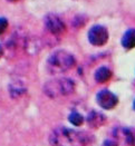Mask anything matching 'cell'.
Segmentation results:
<instances>
[{
	"mask_svg": "<svg viewBox=\"0 0 135 146\" xmlns=\"http://www.w3.org/2000/svg\"><path fill=\"white\" fill-rule=\"evenodd\" d=\"M49 142L53 145H85L94 142V136L67 127H58L50 134Z\"/></svg>",
	"mask_w": 135,
	"mask_h": 146,
	"instance_id": "obj_1",
	"label": "cell"
},
{
	"mask_svg": "<svg viewBox=\"0 0 135 146\" xmlns=\"http://www.w3.org/2000/svg\"><path fill=\"white\" fill-rule=\"evenodd\" d=\"M75 65H76L75 57L72 54L64 50H58L54 52L47 60V68L49 73L54 75L66 73L70 70Z\"/></svg>",
	"mask_w": 135,
	"mask_h": 146,
	"instance_id": "obj_2",
	"label": "cell"
},
{
	"mask_svg": "<svg viewBox=\"0 0 135 146\" xmlns=\"http://www.w3.org/2000/svg\"><path fill=\"white\" fill-rule=\"evenodd\" d=\"M75 90V84L73 80L68 78H61L46 84L45 92L50 97H59V96H67L73 94Z\"/></svg>",
	"mask_w": 135,
	"mask_h": 146,
	"instance_id": "obj_3",
	"label": "cell"
},
{
	"mask_svg": "<svg viewBox=\"0 0 135 146\" xmlns=\"http://www.w3.org/2000/svg\"><path fill=\"white\" fill-rule=\"evenodd\" d=\"M114 144L135 145V128L133 127H116L113 131Z\"/></svg>",
	"mask_w": 135,
	"mask_h": 146,
	"instance_id": "obj_4",
	"label": "cell"
},
{
	"mask_svg": "<svg viewBox=\"0 0 135 146\" xmlns=\"http://www.w3.org/2000/svg\"><path fill=\"white\" fill-rule=\"evenodd\" d=\"M88 40L93 46H104L108 41V31L104 26L96 25L88 31Z\"/></svg>",
	"mask_w": 135,
	"mask_h": 146,
	"instance_id": "obj_5",
	"label": "cell"
},
{
	"mask_svg": "<svg viewBox=\"0 0 135 146\" xmlns=\"http://www.w3.org/2000/svg\"><path fill=\"white\" fill-rule=\"evenodd\" d=\"M45 27L50 34L53 35H61L66 31V25L64 21L56 15L50 13L45 18Z\"/></svg>",
	"mask_w": 135,
	"mask_h": 146,
	"instance_id": "obj_6",
	"label": "cell"
},
{
	"mask_svg": "<svg viewBox=\"0 0 135 146\" xmlns=\"http://www.w3.org/2000/svg\"><path fill=\"white\" fill-rule=\"evenodd\" d=\"M96 102H97L98 105L104 110H113L117 105L118 98L110 90L104 89V90L98 92L97 96H96Z\"/></svg>",
	"mask_w": 135,
	"mask_h": 146,
	"instance_id": "obj_7",
	"label": "cell"
},
{
	"mask_svg": "<svg viewBox=\"0 0 135 146\" xmlns=\"http://www.w3.org/2000/svg\"><path fill=\"white\" fill-rule=\"evenodd\" d=\"M86 122L88 124V126L90 128H95L97 129L100 126H103L105 123H106V116L102 113H99L97 110H92L87 118H86Z\"/></svg>",
	"mask_w": 135,
	"mask_h": 146,
	"instance_id": "obj_8",
	"label": "cell"
},
{
	"mask_svg": "<svg viewBox=\"0 0 135 146\" xmlns=\"http://www.w3.org/2000/svg\"><path fill=\"white\" fill-rule=\"evenodd\" d=\"M112 76H113L112 70H110L108 67H105V66L99 67L97 70L95 72V75H94L95 80L97 83H99V84H103V83L108 82L110 78H112Z\"/></svg>",
	"mask_w": 135,
	"mask_h": 146,
	"instance_id": "obj_9",
	"label": "cell"
},
{
	"mask_svg": "<svg viewBox=\"0 0 135 146\" xmlns=\"http://www.w3.org/2000/svg\"><path fill=\"white\" fill-rule=\"evenodd\" d=\"M122 46L125 49L135 48V29H128L122 38Z\"/></svg>",
	"mask_w": 135,
	"mask_h": 146,
	"instance_id": "obj_10",
	"label": "cell"
},
{
	"mask_svg": "<svg viewBox=\"0 0 135 146\" xmlns=\"http://www.w3.org/2000/svg\"><path fill=\"white\" fill-rule=\"evenodd\" d=\"M68 121H69L70 124H73L74 126H82L85 119H84L83 115H80L78 111H73L68 116Z\"/></svg>",
	"mask_w": 135,
	"mask_h": 146,
	"instance_id": "obj_11",
	"label": "cell"
},
{
	"mask_svg": "<svg viewBox=\"0 0 135 146\" xmlns=\"http://www.w3.org/2000/svg\"><path fill=\"white\" fill-rule=\"evenodd\" d=\"M8 28V20L6 18H0V35L3 34Z\"/></svg>",
	"mask_w": 135,
	"mask_h": 146,
	"instance_id": "obj_12",
	"label": "cell"
},
{
	"mask_svg": "<svg viewBox=\"0 0 135 146\" xmlns=\"http://www.w3.org/2000/svg\"><path fill=\"white\" fill-rule=\"evenodd\" d=\"M2 54H3V50H2V48H1V46H0V58H1Z\"/></svg>",
	"mask_w": 135,
	"mask_h": 146,
	"instance_id": "obj_13",
	"label": "cell"
},
{
	"mask_svg": "<svg viewBox=\"0 0 135 146\" xmlns=\"http://www.w3.org/2000/svg\"><path fill=\"white\" fill-rule=\"evenodd\" d=\"M133 107H134V110H135V99H134V103H133Z\"/></svg>",
	"mask_w": 135,
	"mask_h": 146,
	"instance_id": "obj_14",
	"label": "cell"
},
{
	"mask_svg": "<svg viewBox=\"0 0 135 146\" xmlns=\"http://www.w3.org/2000/svg\"><path fill=\"white\" fill-rule=\"evenodd\" d=\"M9 1H17V0H9Z\"/></svg>",
	"mask_w": 135,
	"mask_h": 146,
	"instance_id": "obj_15",
	"label": "cell"
}]
</instances>
